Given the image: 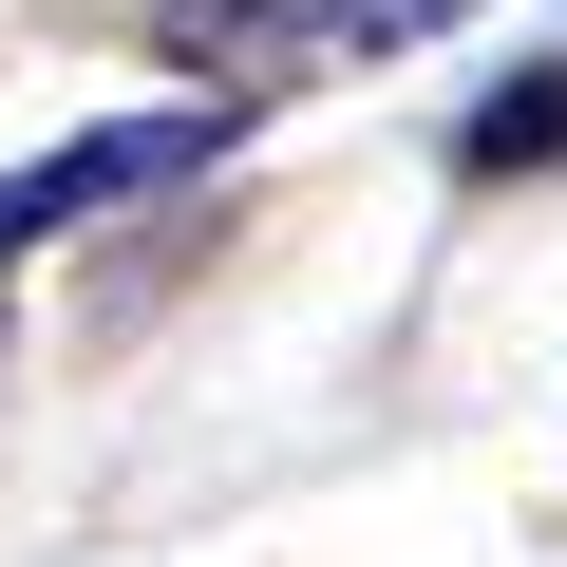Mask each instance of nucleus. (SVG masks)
Wrapping results in <instances>:
<instances>
[{"label": "nucleus", "mask_w": 567, "mask_h": 567, "mask_svg": "<svg viewBox=\"0 0 567 567\" xmlns=\"http://www.w3.org/2000/svg\"><path fill=\"white\" fill-rule=\"evenodd\" d=\"M454 20H492V0H152V58L227 76V95H284V76H379Z\"/></svg>", "instance_id": "1"}, {"label": "nucleus", "mask_w": 567, "mask_h": 567, "mask_svg": "<svg viewBox=\"0 0 567 567\" xmlns=\"http://www.w3.org/2000/svg\"><path fill=\"white\" fill-rule=\"evenodd\" d=\"M454 171H473V189H492V171H567V58H548L529 95H473V114H454Z\"/></svg>", "instance_id": "3"}, {"label": "nucleus", "mask_w": 567, "mask_h": 567, "mask_svg": "<svg viewBox=\"0 0 567 567\" xmlns=\"http://www.w3.org/2000/svg\"><path fill=\"white\" fill-rule=\"evenodd\" d=\"M227 133H246V95H171V114H95V133H58L39 171H0V284H20L58 227H95V208H152V189H189Z\"/></svg>", "instance_id": "2"}]
</instances>
